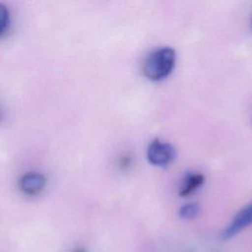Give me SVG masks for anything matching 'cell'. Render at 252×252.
<instances>
[{
	"instance_id": "obj_3",
	"label": "cell",
	"mask_w": 252,
	"mask_h": 252,
	"mask_svg": "<svg viewBox=\"0 0 252 252\" xmlns=\"http://www.w3.org/2000/svg\"><path fill=\"white\" fill-rule=\"evenodd\" d=\"M252 224V202L240 209L232 218L227 226L221 231L220 237L222 240H227L241 230Z\"/></svg>"
},
{
	"instance_id": "obj_1",
	"label": "cell",
	"mask_w": 252,
	"mask_h": 252,
	"mask_svg": "<svg viewBox=\"0 0 252 252\" xmlns=\"http://www.w3.org/2000/svg\"><path fill=\"white\" fill-rule=\"evenodd\" d=\"M176 62V53L171 47H159L152 51L143 63V74L151 81H160L170 75Z\"/></svg>"
},
{
	"instance_id": "obj_4",
	"label": "cell",
	"mask_w": 252,
	"mask_h": 252,
	"mask_svg": "<svg viewBox=\"0 0 252 252\" xmlns=\"http://www.w3.org/2000/svg\"><path fill=\"white\" fill-rule=\"evenodd\" d=\"M45 177L38 172H28L24 174L20 181L19 186L21 190L29 195L39 193L45 186Z\"/></svg>"
},
{
	"instance_id": "obj_9",
	"label": "cell",
	"mask_w": 252,
	"mask_h": 252,
	"mask_svg": "<svg viewBox=\"0 0 252 252\" xmlns=\"http://www.w3.org/2000/svg\"><path fill=\"white\" fill-rule=\"evenodd\" d=\"M0 116H1V113H0Z\"/></svg>"
},
{
	"instance_id": "obj_6",
	"label": "cell",
	"mask_w": 252,
	"mask_h": 252,
	"mask_svg": "<svg viewBox=\"0 0 252 252\" xmlns=\"http://www.w3.org/2000/svg\"><path fill=\"white\" fill-rule=\"evenodd\" d=\"M200 213V206L197 203H187L180 207L178 215L184 220H193Z\"/></svg>"
},
{
	"instance_id": "obj_7",
	"label": "cell",
	"mask_w": 252,
	"mask_h": 252,
	"mask_svg": "<svg viewBox=\"0 0 252 252\" xmlns=\"http://www.w3.org/2000/svg\"><path fill=\"white\" fill-rule=\"evenodd\" d=\"M9 24V11L7 7L0 3V34L5 32Z\"/></svg>"
},
{
	"instance_id": "obj_2",
	"label": "cell",
	"mask_w": 252,
	"mask_h": 252,
	"mask_svg": "<svg viewBox=\"0 0 252 252\" xmlns=\"http://www.w3.org/2000/svg\"><path fill=\"white\" fill-rule=\"evenodd\" d=\"M147 158L153 165L165 166L175 158V150L169 143L154 139L148 145Z\"/></svg>"
},
{
	"instance_id": "obj_5",
	"label": "cell",
	"mask_w": 252,
	"mask_h": 252,
	"mask_svg": "<svg viewBox=\"0 0 252 252\" xmlns=\"http://www.w3.org/2000/svg\"><path fill=\"white\" fill-rule=\"evenodd\" d=\"M205 181V177L200 172H187L183 176L179 189L178 194L182 197L188 196L194 193L197 189H199Z\"/></svg>"
},
{
	"instance_id": "obj_8",
	"label": "cell",
	"mask_w": 252,
	"mask_h": 252,
	"mask_svg": "<svg viewBox=\"0 0 252 252\" xmlns=\"http://www.w3.org/2000/svg\"><path fill=\"white\" fill-rule=\"evenodd\" d=\"M74 252H87L84 248H77L74 250Z\"/></svg>"
}]
</instances>
